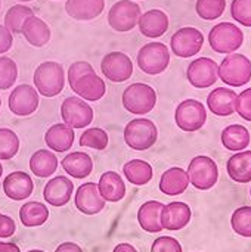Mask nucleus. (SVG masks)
<instances>
[{"mask_svg": "<svg viewBox=\"0 0 251 252\" xmlns=\"http://www.w3.org/2000/svg\"><path fill=\"white\" fill-rule=\"evenodd\" d=\"M124 177L135 186H143L151 182L154 171L149 162L143 159H132L123 167Z\"/></svg>", "mask_w": 251, "mask_h": 252, "instance_id": "32", "label": "nucleus"}, {"mask_svg": "<svg viewBox=\"0 0 251 252\" xmlns=\"http://www.w3.org/2000/svg\"><path fill=\"white\" fill-rule=\"evenodd\" d=\"M21 34L24 35V38L27 40L28 44L34 46V47H43L50 41L52 37V31L50 27L38 16H30L24 25H22V31Z\"/></svg>", "mask_w": 251, "mask_h": 252, "instance_id": "23", "label": "nucleus"}, {"mask_svg": "<svg viewBox=\"0 0 251 252\" xmlns=\"http://www.w3.org/2000/svg\"><path fill=\"white\" fill-rule=\"evenodd\" d=\"M18 78V65L9 56H0V90L15 86Z\"/></svg>", "mask_w": 251, "mask_h": 252, "instance_id": "39", "label": "nucleus"}, {"mask_svg": "<svg viewBox=\"0 0 251 252\" xmlns=\"http://www.w3.org/2000/svg\"><path fill=\"white\" fill-rule=\"evenodd\" d=\"M112 252H138V251H136V248H135L133 245H130V244H120V245H117V247L114 248V251Z\"/></svg>", "mask_w": 251, "mask_h": 252, "instance_id": "48", "label": "nucleus"}, {"mask_svg": "<svg viewBox=\"0 0 251 252\" xmlns=\"http://www.w3.org/2000/svg\"><path fill=\"white\" fill-rule=\"evenodd\" d=\"M55 252H83V250L74 242H64L55 250Z\"/></svg>", "mask_w": 251, "mask_h": 252, "instance_id": "46", "label": "nucleus"}, {"mask_svg": "<svg viewBox=\"0 0 251 252\" xmlns=\"http://www.w3.org/2000/svg\"><path fill=\"white\" fill-rule=\"evenodd\" d=\"M27 252H44V251H40V250H31V251H27Z\"/></svg>", "mask_w": 251, "mask_h": 252, "instance_id": "50", "label": "nucleus"}, {"mask_svg": "<svg viewBox=\"0 0 251 252\" xmlns=\"http://www.w3.org/2000/svg\"><path fill=\"white\" fill-rule=\"evenodd\" d=\"M62 121L71 128H84L93 121V109L81 97H67L61 105Z\"/></svg>", "mask_w": 251, "mask_h": 252, "instance_id": "11", "label": "nucleus"}, {"mask_svg": "<svg viewBox=\"0 0 251 252\" xmlns=\"http://www.w3.org/2000/svg\"><path fill=\"white\" fill-rule=\"evenodd\" d=\"M18 1H22V3H28V1H33V0H18Z\"/></svg>", "mask_w": 251, "mask_h": 252, "instance_id": "51", "label": "nucleus"}, {"mask_svg": "<svg viewBox=\"0 0 251 252\" xmlns=\"http://www.w3.org/2000/svg\"><path fill=\"white\" fill-rule=\"evenodd\" d=\"M38 103H40L38 92L36 90V87L30 84L16 86L10 92L7 100L10 112L15 114L16 117H28L34 114L38 108Z\"/></svg>", "mask_w": 251, "mask_h": 252, "instance_id": "12", "label": "nucleus"}, {"mask_svg": "<svg viewBox=\"0 0 251 252\" xmlns=\"http://www.w3.org/2000/svg\"><path fill=\"white\" fill-rule=\"evenodd\" d=\"M1 176H3V165H1V162H0V179H1Z\"/></svg>", "mask_w": 251, "mask_h": 252, "instance_id": "49", "label": "nucleus"}, {"mask_svg": "<svg viewBox=\"0 0 251 252\" xmlns=\"http://www.w3.org/2000/svg\"><path fill=\"white\" fill-rule=\"evenodd\" d=\"M33 190L34 183L24 171H13L3 180V192L12 201H25L31 196Z\"/></svg>", "mask_w": 251, "mask_h": 252, "instance_id": "19", "label": "nucleus"}, {"mask_svg": "<svg viewBox=\"0 0 251 252\" xmlns=\"http://www.w3.org/2000/svg\"><path fill=\"white\" fill-rule=\"evenodd\" d=\"M186 173L189 177V183L198 190L212 189L219 179L217 164L206 155H198L192 158Z\"/></svg>", "mask_w": 251, "mask_h": 252, "instance_id": "7", "label": "nucleus"}, {"mask_svg": "<svg viewBox=\"0 0 251 252\" xmlns=\"http://www.w3.org/2000/svg\"><path fill=\"white\" fill-rule=\"evenodd\" d=\"M109 143V137L108 133L99 127H93V128H87L81 137H80V146L84 148H92L95 151H104L107 149Z\"/></svg>", "mask_w": 251, "mask_h": 252, "instance_id": "37", "label": "nucleus"}, {"mask_svg": "<svg viewBox=\"0 0 251 252\" xmlns=\"http://www.w3.org/2000/svg\"><path fill=\"white\" fill-rule=\"evenodd\" d=\"M34 87L43 97H55L65 87V71L59 62H41L34 71Z\"/></svg>", "mask_w": 251, "mask_h": 252, "instance_id": "1", "label": "nucleus"}, {"mask_svg": "<svg viewBox=\"0 0 251 252\" xmlns=\"http://www.w3.org/2000/svg\"><path fill=\"white\" fill-rule=\"evenodd\" d=\"M71 90L86 102H98L105 96L107 84L98 74L89 72L80 77L71 87Z\"/></svg>", "mask_w": 251, "mask_h": 252, "instance_id": "18", "label": "nucleus"}, {"mask_svg": "<svg viewBox=\"0 0 251 252\" xmlns=\"http://www.w3.org/2000/svg\"><path fill=\"white\" fill-rule=\"evenodd\" d=\"M89 72H95L93 66H92L89 62H86V61H78V62L71 63L70 68H68V72H67V78H68L70 87H72V86L75 84V81H77L80 77H83V75H86V74H89Z\"/></svg>", "mask_w": 251, "mask_h": 252, "instance_id": "42", "label": "nucleus"}, {"mask_svg": "<svg viewBox=\"0 0 251 252\" xmlns=\"http://www.w3.org/2000/svg\"><path fill=\"white\" fill-rule=\"evenodd\" d=\"M226 170L237 183L251 182V151H240L228 159Z\"/></svg>", "mask_w": 251, "mask_h": 252, "instance_id": "29", "label": "nucleus"}, {"mask_svg": "<svg viewBox=\"0 0 251 252\" xmlns=\"http://www.w3.org/2000/svg\"><path fill=\"white\" fill-rule=\"evenodd\" d=\"M0 9H1V0H0Z\"/></svg>", "mask_w": 251, "mask_h": 252, "instance_id": "52", "label": "nucleus"}, {"mask_svg": "<svg viewBox=\"0 0 251 252\" xmlns=\"http://www.w3.org/2000/svg\"><path fill=\"white\" fill-rule=\"evenodd\" d=\"M237 96L232 89L217 87L207 96V106L217 117H229L235 112Z\"/></svg>", "mask_w": 251, "mask_h": 252, "instance_id": "21", "label": "nucleus"}, {"mask_svg": "<svg viewBox=\"0 0 251 252\" xmlns=\"http://www.w3.org/2000/svg\"><path fill=\"white\" fill-rule=\"evenodd\" d=\"M169 25H170L169 16L166 15V12L160 9L146 10L145 13L141 15L138 22L141 34L148 38H158L164 35L166 31L169 30Z\"/></svg>", "mask_w": 251, "mask_h": 252, "instance_id": "20", "label": "nucleus"}, {"mask_svg": "<svg viewBox=\"0 0 251 252\" xmlns=\"http://www.w3.org/2000/svg\"><path fill=\"white\" fill-rule=\"evenodd\" d=\"M49 219V210L44 204L31 201L21 207L19 220L25 227H38L43 226Z\"/></svg>", "mask_w": 251, "mask_h": 252, "instance_id": "33", "label": "nucleus"}, {"mask_svg": "<svg viewBox=\"0 0 251 252\" xmlns=\"http://www.w3.org/2000/svg\"><path fill=\"white\" fill-rule=\"evenodd\" d=\"M151 252H182V245L172 236H161L154 241Z\"/></svg>", "mask_w": 251, "mask_h": 252, "instance_id": "43", "label": "nucleus"}, {"mask_svg": "<svg viewBox=\"0 0 251 252\" xmlns=\"http://www.w3.org/2000/svg\"><path fill=\"white\" fill-rule=\"evenodd\" d=\"M34 16V10L25 4H15L7 9L4 15V27L12 32V34H21L24 22L30 18Z\"/></svg>", "mask_w": 251, "mask_h": 252, "instance_id": "34", "label": "nucleus"}, {"mask_svg": "<svg viewBox=\"0 0 251 252\" xmlns=\"http://www.w3.org/2000/svg\"><path fill=\"white\" fill-rule=\"evenodd\" d=\"M124 142L133 151H146L158 139L157 126L148 118H135L124 127Z\"/></svg>", "mask_w": 251, "mask_h": 252, "instance_id": "2", "label": "nucleus"}, {"mask_svg": "<svg viewBox=\"0 0 251 252\" xmlns=\"http://www.w3.org/2000/svg\"><path fill=\"white\" fill-rule=\"evenodd\" d=\"M19 151V137L10 128H0V161L12 159Z\"/></svg>", "mask_w": 251, "mask_h": 252, "instance_id": "35", "label": "nucleus"}, {"mask_svg": "<svg viewBox=\"0 0 251 252\" xmlns=\"http://www.w3.org/2000/svg\"><path fill=\"white\" fill-rule=\"evenodd\" d=\"M251 136L247 127L241 124H231L222 131V145L232 152L246 151L250 145Z\"/></svg>", "mask_w": 251, "mask_h": 252, "instance_id": "31", "label": "nucleus"}, {"mask_svg": "<svg viewBox=\"0 0 251 252\" xmlns=\"http://www.w3.org/2000/svg\"><path fill=\"white\" fill-rule=\"evenodd\" d=\"M98 189L105 202H118L126 196L124 180L115 171H105L98 182Z\"/></svg>", "mask_w": 251, "mask_h": 252, "instance_id": "25", "label": "nucleus"}, {"mask_svg": "<svg viewBox=\"0 0 251 252\" xmlns=\"http://www.w3.org/2000/svg\"><path fill=\"white\" fill-rule=\"evenodd\" d=\"M175 121L182 131L194 133L204 127L207 121V111L200 100L186 99L178 105L175 112Z\"/></svg>", "mask_w": 251, "mask_h": 252, "instance_id": "8", "label": "nucleus"}, {"mask_svg": "<svg viewBox=\"0 0 251 252\" xmlns=\"http://www.w3.org/2000/svg\"><path fill=\"white\" fill-rule=\"evenodd\" d=\"M101 71L109 81L123 83L133 75V62L123 52H109L101 61Z\"/></svg>", "mask_w": 251, "mask_h": 252, "instance_id": "13", "label": "nucleus"}, {"mask_svg": "<svg viewBox=\"0 0 251 252\" xmlns=\"http://www.w3.org/2000/svg\"><path fill=\"white\" fill-rule=\"evenodd\" d=\"M74 128H71L65 123L53 124L44 134V143L53 152H67L74 145Z\"/></svg>", "mask_w": 251, "mask_h": 252, "instance_id": "22", "label": "nucleus"}, {"mask_svg": "<svg viewBox=\"0 0 251 252\" xmlns=\"http://www.w3.org/2000/svg\"><path fill=\"white\" fill-rule=\"evenodd\" d=\"M0 106H1V97H0Z\"/></svg>", "mask_w": 251, "mask_h": 252, "instance_id": "53", "label": "nucleus"}, {"mask_svg": "<svg viewBox=\"0 0 251 252\" xmlns=\"http://www.w3.org/2000/svg\"><path fill=\"white\" fill-rule=\"evenodd\" d=\"M235 112L241 118H244L246 121H250L251 123V87L246 89L244 92H241L237 96Z\"/></svg>", "mask_w": 251, "mask_h": 252, "instance_id": "41", "label": "nucleus"}, {"mask_svg": "<svg viewBox=\"0 0 251 252\" xmlns=\"http://www.w3.org/2000/svg\"><path fill=\"white\" fill-rule=\"evenodd\" d=\"M16 232V224L15 221L9 217V216H3L0 214V238L6 239L13 236Z\"/></svg>", "mask_w": 251, "mask_h": 252, "instance_id": "44", "label": "nucleus"}, {"mask_svg": "<svg viewBox=\"0 0 251 252\" xmlns=\"http://www.w3.org/2000/svg\"><path fill=\"white\" fill-rule=\"evenodd\" d=\"M142 15L141 6L133 0H118L108 12V25L117 32L133 30Z\"/></svg>", "mask_w": 251, "mask_h": 252, "instance_id": "9", "label": "nucleus"}, {"mask_svg": "<svg viewBox=\"0 0 251 252\" xmlns=\"http://www.w3.org/2000/svg\"><path fill=\"white\" fill-rule=\"evenodd\" d=\"M0 252H21V250L12 242H0Z\"/></svg>", "mask_w": 251, "mask_h": 252, "instance_id": "47", "label": "nucleus"}, {"mask_svg": "<svg viewBox=\"0 0 251 252\" xmlns=\"http://www.w3.org/2000/svg\"><path fill=\"white\" fill-rule=\"evenodd\" d=\"M250 196H251V189H250Z\"/></svg>", "mask_w": 251, "mask_h": 252, "instance_id": "54", "label": "nucleus"}, {"mask_svg": "<svg viewBox=\"0 0 251 252\" xmlns=\"http://www.w3.org/2000/svg\"><path fill=\"white\" fill-rule=\"evenodd\" d=\"M231 15L238 24L251 27V0H232Z\"/></svg>", "mask_w": 251, "mask_h": 252, "instance_id": "40", "label": "nucleus"}, {"mask_svg": "<svg viewBox=\"0 0 251 252\" xmlns=\"http://www.w3.org/2000/svg\"><path fill=\"white\" fill-rule=\"evenodd\" d=\"M234 232L243 238H251V207H241L231 217Z\"/></svg>", "mask_w": 251, "mask_h": 252, "instance_id": "38", "label": "nucleus"}, {"mask_svg": "<svg viewBox=\"0 0 251 252\" xmlns=\"http://www.w3.org/2000/svg\"><path fill=\"white\" fill-rule=\"evenodd\" d=\"M123 106L127 112L136 115H145L151 112L157 105L155 90L145 83H133L126 87L121 96Z\"/></svg>", "mask_w": 251, "mask_h": 252, "instance_id": "4", "label": "nucleus"}, {"mask_svg": "<svg viewBox=\"0 0 251 252\" xmlns=\"http://www.w3.org/2000/svg\"><path fill=\"white\" fill-rule=\"evenodd\" d=\"M192 211L185 202H170L163 207L161 211V226L166 230H182L191 221Z\"/></svg>", "mask_w": 251, "mask_h": 252, "instance_id": "16", "label": "nucleus"}, {"mask_svg": "<svg viewBox=\"0 0 251 252\" xmlns=\"http://www.w3.org/2000/svg\"><path fill=\"white\" fill-rule=\"evenodd\" d=\"M105 7V0H67L65 12L77 21H92L98 18Z\"/></svg>", "mask_w": 251, "mask_h": 252, "instance_id": "24", "label": "nucleus"}, {"mask_svg": "<svg viewBox=\"0 0 251 252\" xmlns=\"http://www.w3.org/2000/svg\"><path fill=\"white\" fill-rule=\"evenodd\" d=\"M219 78L232 87H241L251 81V61L241 53H229L219 65Z\"/></svg>", "mask_w": 251, "mask_h": 252, "instance_id": "5", "label": "nucleus"}, {"mask_svg": "<svg viewBox=\"0 0 251 252\" xmlns=\"http://www.w3.org/2000/svg\"><path fill=\"white\" fill-rule=\"evenodd\" d=\"M13 44V34L0 24V55L9 52Z\"/></svg>", "mask_w": 251, "mask_h": 252, "instance_id": "45", "label": "nucleus"}, {"mask_svg": "<svg viewBox=\"0 0 251 252\" xmlns=\"http://www.w3.org/2000/svg\"><path fill=\"white\" fill-rule=\"evenodd\" d=\"M164 204L158 201H148L141 205L138 211V221L141 227L148 233H158L163 230L161 226V211Z\"/></svg>", "mask_w": 251, "mask_h": 252, "instance_id": "28", "label": "nucleus"}, {"mask_svg": "<svg viewBox=\"0 0 251 252\" xmlns=\"http://www.w3.org/2000/svg\"><path fill=\"white\" fill-rule=\"evenodd\" d=\"M74 192V185L68 177L58 176L50 179L43 190V198L52 207H64L70 202Z\"/></svg>", "mask_w": 251, "mask_h": 252, "instance_id": "17", "label": "nucleus"}, {"mask_svg": "<svg viewBox=\"0 0 251 252\" xmlns=\"http://www.w3.org/2000/svg\"><path fill=\"white\" fill-rule=\"evenodd\" d=\"M189 186V177L188 173L183 168L173 167L163 173L160 179V190L164 195L169 196H178L182 195Z\"/></svg>", "mask_w": 251, "mask_h": 252, "instance_id": "26", "label": "nucleus"}, {"mask_svg": "<svg viewBox=\"0 0 251 252\" xmlns=\"http://www.w3.org/2000/svg\"><path fill=\"white\" fill-rule=\"evenodd\" d=\"M138 66L148 75H158L164 72L170 63V52L164 43L151 41L141 47L136 56Z\"/></svg>", "mask_w": 251, "mask_h": 252, "instance_id": "6", "label": "nucleus"}, {"mask_svg": "<svg viewBox=\"0 0 251 252\" xmlns=\"http://www.w3.org/2000/svg\"><path fill=\"white\" fill-rule=\"evenodd\" d=\"M58 168V158L49 149H38L30 158V170L40 179L50 177Z\"/></svg>", "mask_w": 251, "mask_h": 252, "instance_id": "30", "label": "nucleus"}, {"mask_svg": "<svg viewBox=\"0 0 251 252\" xmlns=\"http://www.w3.org/2000/svg\"><path fill=\"white\" fill-rule=\"evenodd\" d=\"M61 165L68 176L78 179V180L89 177L93 170V161L90 155H87L86 152H78V151L68 154L62 159Z\"/></svg>", "mask_w": 251, "mask_h": 252, "instance_id": "27", "label": "nucleus"}, {"mask_svg": "<svg viewBox=\"0 0 251 252\" xmlns=\"http://www.w3.org/2000/svg\"><path fill=\"white\" fill-rule=\"evenodd\" d=\"M209 43L217 53H235L244 43V32L232 22H219L210 30Z\"/></svg>", "mask_w": 251, "mask_h": 252, "instance_id": "3", "label": "nucleus"}, {"mask_svg": "<svg viewBox=\"0 0 251 252\" xmlns=\"http://www.w3.org/2000/svg\"><path fill=\"white\" fill-rule=\"evenodd\" d=\"M186 77L191 86L197 89H207L215 86L219 80V65L210 58H198L189 63Z\"/></svg>", "mask_w": 251, "mask_h": 252, "instance_id": "14", "label": "nucleus"}, {"mask_svg": "<svg viewBox=\"0 0 251 252\" xmlns=\"http://www.w3.org/2000/svg\"><path fill=\"white\" fill-rule=\"evenodd\" d=\"M75 208L86 214V216H95L99 214L105 208V199L101 196L98 185L96 183H84L81 185L74 196Z\"/></svg>", "mask_w": 251, "mask_h": 252, "instance_id": "15", "label": "nucleus"}, {"mask_svg": "<svg viewBox=\"0 0 251 252\" xmlns=\"http://www.w3.org/2000/svg\"><path fill=\"white\" fill-rule=\"evenodd\" d=\"M204 44V35L198 28L183 27L170 38V49L179 58H191L200 53Z\"/></svg>", "mask_w": 251, "mask_h": 252, "instance_id": "10", "label": "nucleus"}, {"mask_svg": "<svg viewBox=\"0 0 251 252\" xmlns=\"http://www.w3.org/2000/svg\"><path fill=\"white\" fill-rule=\"evenodd\" d=\"M226 9V0H197V15L206 21H215L223 15Z\"/></svg>", "mask_w": 251, "mask_h": 252, "instance_id": "36", "label": "nucleus"}]
</instances>
